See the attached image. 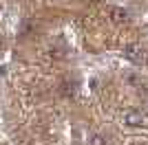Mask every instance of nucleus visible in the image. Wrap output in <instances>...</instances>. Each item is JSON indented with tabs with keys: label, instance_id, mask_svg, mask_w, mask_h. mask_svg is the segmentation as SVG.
<instances>
[{
	"label": "nucleus",
	"instance_id": "obj_2",
	"mask_svg": "<svg viewBox=\"0 0 148 145\" xmlns=\"http://www.w3.org/2000/svg\"><path fill=\"white\" fill-rule=\"evenodd\" d=\"M124 57L133 64H142L144 62V51L137 44H128V46H124Z\"/></svg>",
	"mask_w": 148,
	"mask_h": 145
},
{
	"label": "nucleus",
	"instance_id": "obj_6",
	"mask_svg": "<svg viewBox=\"0 0 148 145\" xmlns=\"http://www.w3.org/2000/svg\"><path fill=\"white\" fill-rule=\"evenodd\" d=\"M2 42H5V40H2V35H0V48H2Z\"/></svg>",
	"mask_w": 148,
	"mask_h": 145
},
{
	"label": "nucleus",
	"instance_id": "obj_3",
	"mask_svg": "<svg viewBox=\"0 0 148 145\" xmlns=\"http://www.w3.org/2000/svg\"><path fill=\"white\" fill-rule=\"evenodd\" d=\"M108 18H111V22H115V24H124L128 20V11L122 9V7H108Z\"/></svg>",
	"mask_w": 148,
	"mask_h": 145
},
{
	"label": "nucleus",
	"instance_id": "obj_7",
	"mask_svg": "<svg viewBox=\"0 0 148 145\" xmlns=\"http://www.w3.org/2000/svg\"><path fill=\"white\" fill-rule=\"evenodd\" d=\"M0 11H2V0H0Z\"/></svg>",
	"mask_w": 148,
	"mask_h": 145
},
{
	"label": "nucleus",
	"instance_id": "obj_4",
	"mask_svg": "<svg viewBox=\"0 0 148 145\" xmlns=\"http://www.w3.org/2000/svg\"><path fill=\"white\" fill-rule=\"evenodd\" d=\"M62 95L73 97L75 95V81H64V84H62Z\"/></svg>",
	"mask_w": 148,
	"mask_h": 145
},
{
	"label": "nucleus",
	"instance_id": "obj_1",
	"mask_svg": "<svg viewBox=\"0 0 148 145\" xmlns=\"http://www.w3.org/2000/svg\"><path fill=\"white\" fill-rule=\"evenodd\" d=\"M122 121H124V125H128V127H144L148 123V117L142 110H126L122 115Z\"/></svg>",
	"mask_w": 148,
	"mask_h": 145
},
{
	"label": "nucleus",
	"instance_id": "obj_5",
	"mask_svg": "<svg viewBox=\"0 0 148 145\" xmlns=\"http://www.w3.org/2000/svg\"><path fill=\"white\" fill-rule=\"evenodd\" d=\"M88 145H106V136L104 134H93L91 141H88Z\"/></svg>",
	"mask_w": 148,
	"mask_h": 145
}]
</instances>
